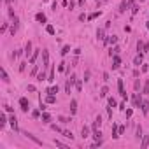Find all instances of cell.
<instances>
[{"mask_svg":"<svg viewBox=\"0 0 149 149\" xmlns=\"http://www.w3.org/2000/svg\"><path fill=\"white\" fill-rule=\"evenodd\" d=\"M104 81H105V82L109 81V74H107V72H104Z\"/></svg>","mask_w":149,"mask_h":149,"instance_id":"obj_59","label":"cell"},{"mask_svg":"<svg viewBox=\"0 0 149 149\" xmlns=\"http://www.w3.org/2000/svg\"><path fill=\"white\" fill-rule=\"evenodd\" d=\"M4 109H5V112H9V114H12V107H9V105H4Z\"/></svg>","mask_w":149,"mask_h":149,"instance_id":"obj_52","label":"cell"},{"mask_svg":"<svg viewBox=\"0 0 149 149\" xmlns=\"http://www.w3.org/2000/svg\"><path fill=\"white\" fill-rule=\"evenodd\" d=\"M117 90H119V95L123 98H128L126 97V91H125V86H123V79H117Z\"/></svg>","mask_w":149,"mask_h":149,"instance_id":"obj_3","label":"cell"},{"mask_svg":"<svg viewBox=\"0 0 149 149\" xmlns=\"http://www.w3.org/2000/svg\"><path fill=\"white\" fill-rule=\"evenodd\" d=\"M69 51H70V46H63L60 53H62V56H65V54H69Z\"/></svg>","mask_w":149,"mask_h":149,"instance_id":"obj_34","label":"cell"},{"mask_svg":"<svg viewBox=\"0 0 149 149\" xmlns=\"http://www.w3.org/2000/svg\"><path fill=\"white\" fill-rule=\"evenodd\" d=\"M84 19H88V16H84V14H79V21H84Z\"/></svg>","mask_w":149,"mask_h":149,"instance_id":"obj_54","label":"cell"},{"mask_svg":"<svg viewBox=\"0 0 149 149\" xmlns=\"http://www.w3.org/2000/svg\"><path fill=\"white\" fill-rule=\"evenodd\" d=\"M25 69H26V62H21L19 63V72H25Z\"/></svg>","mask_w":149,"mask_h":149,"instance_id":"obj_44","label":"cell"},{"mask_svg":"<svg viewBox=\"0 0 149 149\" xmlns=\"http://www.w3.org/2000/svg\"><path fill=\"white\" fill-rule=\"evenodd\" d=\"M119 51H121V49H119V47H117V46H114V47H112L111 51H109V56H114V54H117V53H119Z\"/></svg>","mask_w":149,"mask_h":149,"instance_id":"obj_30","label":"cell"},{"mask_svg":"<svg viewBox=\"0 0 149 149\" xmlns=\"http://www.w3.org/2000/svg\"><path fill=\"white\" fill-rule=\"evenodd\" d=\"M46 93H47V95H56V93H58V86H49Z\"/></svg>","mask_w":149,"mask_h":149,"instance_id":"obj_22","label":"cell"},{"mask_svg":"<svg viewBox=\"0 0 149 149\" xmlns=\"http://www.w3.org/2000/svg\"><path fill=\"white\" fill-rule=\"evenodd\" d=\"M7 26H9V23H4V25H2V28H0V32H2V34H4V32H5V30H7Z\"/></svg>","mask_w":149,"mask_h":149,"instance_id":"obj_48","label":"cell"},{"mask_svg":"<svg viewBox=\"0 0 149 149\" xmlns=\"http://www.w3.org/2000/svg\"><path fill=\"white\" fill-rule=\"evenodd\" d=\"M100 14H102V12H100V11H97V12H91V14H90V16H88V19H95V18H98V16H100Z\"/></svg>","mask_w":149,"mask_h":149,"instance_id":"obj_38","label":"cell"},{"mask_svg":"<svg viewBox=\"0 0 149 149\" xmlns=\"http://www.w3.org/2000/svg\"><path fill=\"white\" fill-rule=\"evenodd\" d=\"M107 102H109V105H111V107H116V98H114V97H109V100H107Z\"/></svg>","mask_w":149,"mask_h":149,"instance_id":"obj_40","label":"cell"},{"mask_svg":"<svg viewBox=\"0 0 149 149\" xmlns=\"http://www.w3.org/2000/svg\"><path fill=\"white\" fill-rule=\"evenodd\" d=\"M5 2H7V4H11V0H5Z\"/></svg>","mask_w":149,"mask_h":149,"instance_id":"obj_63","label":"cell"},{"mask_svg":"<svg viewBox=\"0 0 149 149\" xmlns=\"http://www.w3.org/2000/svg\"><path fill=\"white\" fill-rule=\"evenodd\" d=\"M147 70H149V67H147V65H142V72H147Z\"/></svg>","mask_w":149,"mask_h":149,"instance_id":"obj_60","label":"cell"},{"mask_svg":"<svg viewBox=\"0 0 149 149\" xmlns=\"http://www.w3.org/2000/svg\"><path fill=\"white\" fill-rule=\"evenodd\" d=\"M46 102H47V104H56V97H54V95H47Z\"/></svg>","mask_w":149,"mask_h":149,"instance_id":"obj_32","label":"cell"},{"mask_svg":"<svg viewBox=\"0 0 149 149\" xmlns=\"http://www.w3.org/2000/svg\"><path fill=\"white\" fill-rule=\"evenodd\" d=\"M0 74H2V81H4V82H9V81H11L9 75H7V72H5V69H0Z\"/></svg>","mask_w":149,"mask_h":149,"instance_id":"obj_25","label":"cell"},{"mask_svg":"<svg viewBox=\"0 0 149 149\" xmlns=\"http://www.w3.org/2000/svg\"><path fill=\"white\" fill-rule=\"evenodd\" d=\"M140 2H144V0H140Z\"/></svg>","mask_w":149,"mask_h":149,"instance_id":"obj_64","label":"cell"},{"mask_svg":"<svg viewBox=\"0 0 149 149\" xmlns=\"http://www.w3.org/2000/svg\"><path fill=\"white\" fill-rule=\"evenodd\" d=\"M47 81H49V82H53V81H54V69H51V70H49V75H47Z\"/></svg>","mask_w":149,"mask_h":149,"instance_id":"obj_36","label":"cell"},{"mask_svg":"<svg viewBox=\"0 0 149 149\" xmlns=\"http://www.w3.org/2000/svg\"><path fill=\"white\" fill-rule=\"evenodd\" d=\"M86 81H90V70L84 72V82H86Z\"/></svg>","mask_w":149,"mask_h":149,"instance_id":"obj_51","label":"cell"},{"mask_svg":"<svg viewBox=\"0 0 149 149\" xmlns=\"http://www.w3.org/2000/svg\"><path fill=\"white\" fill-rule=\"evenodd\" d=\"M142 47H144V42H142V40H139V42H137V51L140 53V51H142Z\"/></svg>","mask_w":149,"mask_h":149,"instance_id":"obj_43","label":"cell"},{"mask_svg":"<svg viewBox=\"0 0 149 149\" xmlns=\"http://www.w3.org/2000/svg\"><path fill=\"white\" fill-rule=\"evenodd\" d=\"M142 135H144V130H142V126L139 125V126H137V133H135L137 140H140V139H142Z\"/></svg>","mask_w":149,"mask_h":149,"instance_id":"obj_23","label":"cell"},{"mask_svg":"<svg viewBox=\"0 0 149 149\" xmlns=\"http://www.w3.org/2000/svg\"><path fill=\"white\" fill-rule=\"evenodd\" d=\"M75 90H77V91H81V90H82V82H81L79 79L75 81Z\"/></svg>","mask_w":149,"mask_h":149,"instance_id":"obj_41","label":"cell"},{"mask_svg":"<svg viewBox=\"0 0 149 149\" xmlns=\"http://www.w3.org/2000/svg\"><path fill=\"white\" fill-rule=\"evenodd\" d=\"M97 39L98 40H105V28H98L97 30Z\"/></svg>","mask_w":149,"mask_h":149,"instance_id":"obj_12","label":"cell"},{"mask_svg":"<svg viewBox=\"0 0 149 149\" xmlns=\"http://www.w3.org/2000/svg\"><path fill=\"white\" fill-rule=\"evenodd\" d=\"M107 95H109V88H107V86H102V90H100V97L105 98Z\"/></svg>","mask_w":149,"mask_h":149,"instance_id":"obj_26","label":"cell"},{"mask_svg":"<svg viewBox=\"0 0 149 149\" xmlns=\"http://www.w3.org/2000/svg\"><path fill=\"white\" fill-rule=\"evenodd\" d=\"M46 32H47L49 35H54V26H53V25H46Z\"/></svg>","mask_w":149,"mask_h":149,"instance_id":"obj_31","label":"cell"},{"mask_svg":"<svg viewBox=\"0 0 149 149\" xmlns=\"http://www.w3.org/2000/svg\"><path fill=\"white\" fill-rule=\"evenodd\" d=\"M119 63H121V58H119L117 54H114V58H112V69H114V70L119 69Z\"/></svg>","mask_w":149,"mask_h":149,"instance_id":"obj_9","label":"cell"},{"mask_svg":"<svg viewBox=\"0 0 149 149\" xmlns=\"http://www.w3.org/2000/svg\"><path fill=\"white\" fill-rule=\"evenodd\" d=\"M112 139H119V126L112 125Z\"/></svg>","mask_w":149,"mask_h":149,"instance_id":"obj_17","label":"cell"},{"mask_svg":"<svg viewBox=\"0 0 149 149\" xmlns=\"http://www.w3.org/2000/svg\"><path fill=\"white\" fill-rule=\"evenodd\" d=\"M58 119H60V121H62V123H69V121H70V119H67V117H62V116H60V117H58Z\"/></svg>","mask_w":149,"mask_h":149,"instance_id":"obj_55","label":"cell"},{"mask_svg":"<svg viewBox=\"0 0 149 149\" xmlns=\"http://www.w3.org/2000/svg\"><path fill=\"white\" fill-rule=\"evenodd\" d=\"M142 62H144V56H142V53H139V54L133 58V63H135L137 67H140V65H142Z\"/></svg>","mask_w":149,"mask_h":149,"instance_id":"obj_8","label":"cell"},{"mask_svg":"<svg viewBox=\"0 0 149 149\" xmlns=\"http://www.w3.org/2000/svg\"><path fill=\"white\" fill-rule=\"evenodd\" d=\"M132 102H133V107H140V104H142V100H140V93H135V95L132 97Z\"/></svg>","mask_w":149,"mask_h":149,"instance_id":"obj_5","label":"cell"},{"mask_svg":"<svg viewBox=\"0 0 149 149\" xmlns=\"http://www.w3.org/2000/svg\"><path fill=\"white\" fill-rule=\"evenodd\" d=\"M133 88H135V90H137V91H139V90H140V81H139V79H137V81H135V82H133Z\"/></svg>","mask_w":149,"mask_h":149,"instance_id":"obj_47","label":"cell"},{"mask_svg":"<svg viewBox=\"0 0 149 149\" xmlns=\"http://www.w3.org/2000/svg\"><path fill=\"white\" fill-rule=\"evenodd\" d=\"M49 67V51L47 49H42V69L46 70Z\"/></svg>","mask_w":149,"mask_h":149,"instance_id":"obj_2","label":"cell"},{"mask_svg":"<svg viewBox=\"0 0 149 149\" xmlns=\"http://www.w3.org/2000/svg\"><path fill=\"white\" fill-rule=\"evenodd\" d=\"M139 11H140V5H137V4H135V5H132V14H133V16H135Z\"/></svg>","mask_w":149,"mask_h":149,"instance_id":"obj_37","label":"cell"},{"mask_svg":"<svg viewBox=\"0 0 149 149\" xmlns=\"http://www.w3.org/2000/svg\"><path fill=\"white\" fill-rule=\"evenodd\" d=\"M9 125H11V128H12L14 132H18V119H16L14 114H11V117H9Z\"/></svg>","mask_w":149,"mask_h":149,"instance_id":"obj_4","label":"cell"},{"mask_svg":"<svg viewBox=\"0 0 149 149\" xmlns=\"http://www.w3.org/2000/svg\"><path fill=\"white\" fill-rule=\"evenodd\" d=\"M132 114H133L132 109H126V117H132Z\"/></svg>","mask_w":149,"mask_h":149,"instance_id":"obj_53","label":"cell"},{"mask_svg":"<svg viewBox=\"0 0 149 149\" xmlns=\"http://www.w3.org/2000/svg\"><path fill=\"white\" fill-rule=\"evenodd\" d=\"M69 81H70V82H72V84H74V86H75V81H77V75H75V74H72V75H70V77H69Z\"/></svg>","mask_w":149,"mask_h":149,"instance_id":"obj_45","label":"cell"},{"mask_svg":"<svg viewBox=\"0 0 149 149\" xmlns=\"http://www.w3.org/2000/svg\"><path fill=\"white\" fill-rule=\"evenodd\" d=\"M35 19H37L39 23L44 25V23H46V14H44V12H37V14H35Z\"/></svg>","mask_w":149,"mask_h":149,"instance_id":"obj_14","label":"cell"},{"mask_svg":"<svg viewBox=\"0 0 149 149\" xmlns=\"http://www.w3.org/2000/svg\"><path fill=\"white\" fill-rule=\"evenodd\" d=\"M81 137H82V139L90 137V126H86V125H84V126L81 128Z\"/></svg>","mask_w":149,"mask_h":149,"instance_id":"obj_13","label":"cell"},{"mask_svg":"<svg viewBox=\"0 0 149 149\" xmlns=\"http://www.w3.org/2000/svg\"><path fill=\"white\" fill-rule=\"evenodd\" d=\"M12 26H14V28H18V26H19V18H18V16H14V18H12Z\"/></svg>","mask_w":149,"mask_h":149,"instance_id":"obj_39","label":"cell"},{"mask_svg":"<svg viewBox=\"0 0 149 149\" xmlns=\"http://www.w3.org/2000/svg\"><path fill=\"white\" fill-rule=\"evenodd\" d=\"M146 28H147V30H149V21H147V25H146Z\"/></svg>","mask_w":149,"mask_h":149,"instance_id":"obj_62","label":"cell"},{"mask_svg":"<svg viewBox=\"0 0 149 149\" xmlns=\"http://www.w3.org/2000/svg\"><path fill=\"white\" fill-rule=\"evenodd\" d=\"M25 135H26V137H28L30 140H34L35 144H39V146H44V142H42V140H39V139L35 137V135H32V133H28V132H25Z\"/></svg>","mask_w":149,"mask_h":149,"instance_id":"obj_7","label":"cell"},{"mask_svg":"<svg viewBox=\"0 0 149 149\" xmlns=\"http://www.w3.org/2000/svg\"><path fill=\"white\" fill-rule=\"evenodd\" d=\"M54 146H56V147H67V144H63V142H60V140H54Z\"/></svg>","mask_w":149,"mask_h":149,"instance_id":"obj_42","label":"cell"},{"mask_svg":"<svg viewBox=\"0 0 149 149\" xmlns=\"http://www.w3.org/2000/svg\"><path fill=\"white\" fill-rule=\"evenodd\" d=\"M37 70H39V69H37V65H35V67L32 69V75H37Z\"/></svg>","mask_w":149,"mask_h":149,"instance_id":"obj_56","label":"cell"},{"mask_svg":"<svg viewBox=\"0 0 149 149\" xmlns=\"http://www.w3.org/2000/svg\"><path fill=\"white\" fill-rule=\"evenodd\" d=\"M37 81H39V82L47 81V75H46V70H44V69H42V72H40V74H37Z\"/></svg>","mask_w":149,"mask_h":149,"instance_id":"obj_19","label":"cell"},{"mask_svg":"<svg viewBox=\"0 0 149 149\" xmlns=\"http://www.w3.org/2000/svg\"><path fill=\"white\" fill-rule=\"evenodd\" d=\"M93 139L95 140H102V132L100 130H93Z\"/></svg>","mask_w":149,"mask_h":149,"instance_id":"obj_27","label":"cell"},{"mask_svg":"<svg viewBox=\"0 0 149 149\" xmlns=\"http://www.w3.org/2000/svg\"><path fill=\"white\" fill-rule=\"evenodd\" d=\"M140 105H142V112H144V114H147V112H149V102H147V100H142V104H140Z\"/></svg>","mask_w":149,"mask_h":149,"instance_id":"obj_24","label":"cell"},{"mask_svg":"<svg viewBox=\"0 0 149 149\" xmlns=\"http://www.w3.org/2000/svg\"><path fill=\"white\" fill-rule=\"evenodd\" d=\"M100 125H102V116H97V117H95V123H93V126H91V130H98Z\"/></svg>","mask_w":149,"mask_h":149,"instance_id":"obj_10","label":"cell"},{"mask_svg":"<svg viewBox=\"0 0 149 149\" xmlns=\"http://www.w3.org/2000/svg\"><path fill=\"white\" fill-rule=\"evenodd\" d=\"M72 86H74V84H72V82L67 79V81H65V93H69V95H70V91H72Z\"/></svg>","mask_w":149,"mask_h":149,"instance_id":"obj_21","label":"cell"},{"mask_svg":"<svg viewBox=\"0 0 149 149\" xmlns=\"http://www.w3.org/2000/svg\"><path fill=\"white\" fill-rule=\"evenodd\" d=\"M28 91H32V93H34V91H35V86H32V84H28Z\"/></svg>","mask_w":149,"mask_h":149,"instance_id":"obj_57","label":"cell"},{"mask_svg":"<svg viewBox=\"0 0 149 149\" xmlns=\"http://www.w3.org/2000/svg\"><path fill=\"white\" fill-rule=\"evenodd\" d=\"M58 70H60V72H65V70H67V69H65V63H63V62L58 65Z\"/></svg>","mask_w":149,"mask_h":149,"instance_id":"obj_46","label":"cell"},{"mask_svg":"<svg viewBox=\"0 0 149 149\" xmlns=\"http://www.w3.org/2000/svg\"><path fill=\"white\" fill-rule=\"evenodd\" d=\"M84 2H86V0H79L77 4H79V5H84Z\"/></svg>","mask_w":149,"mask_h":149,"instance_id":"obj_61","label":"cell"},{"mask_svg":"<svg viewBox=\"0 0 149 149\" xmlns=\"http://www.w3.org/2000/svg\"><path fill=\"white\" fill-rule=\"evenodd\" d=\"M69 107H70V114L74 116L75 112H77V100H74V98H72V100H70V105H69Z\"/></svg>","mask_w":149,"mask_h":149,"instance_id":"obj_11","label":"cell"},{"mask_svg":"<svg viewBox=\"0 0 149 149\" xmlns=\"http://www.w3.org/2000/svg\"><path fill=\"white\" fill-rule=\"evenodd\" d=\"M40 112H42L40 109H39V111H34V112H32V116H34V117H39V116H40Z\"/></svg>","mask_w":149,"mask_h":149,"instance_id":"obj_50","label":"cell"},{"mask_svg":"<svg viewBox=\"0 0 149 149\" xmlns=\"http://www.w3.org/2000/svg\"><path fill=\"white\" fill-rule=\"evenodd\" d=\"M51 128H53V130H54V132H62V128H60V126H58V125H51Z\"/></svg>","mask_w":149,"mask_h":149,"instance_id":"obj_49","label":"cell"},{"mask_svg":"<svg viewBox=\"0 0 149 149\" xmlns=\"http://www.w3.org/2000/svg\"><path fill=\"white\" fill-rule=\"evenodd\" d=\"M39 51H42V49H35V51L32 53V56H30V63H35V60L39 58Z\"/></svg>","mask_w":149,"mask_h":149,"instance_id":"obj_20","label":"cell"},{"mask_svg":"<svg viewBox=\"0 0 149 149\" xmlns=\"http://www.w3.org/2000/svg\"><path fill=\"white\" fill-rule=\"evenodd\" d=\"M42 121H44V123H51V114L42 112Z\"/></svg>","mask_w":149,"mask_h":149,"instance_id":"obj_28","label":"cell"},{"mask_svg":"<svg viewBox=\"0 0 149 149\" xmlns=\"http://www.w3.org/2000/svg\"><path fill=\"white\" fill-rule=\"evenodd\" d=\"M116 42H117V35H109V37H105V40H104L105 46H109V44H116Z\"/></svg>","mask_w":149,"mask_h":149,"instance_id":"obj_6","label":"cell"},{"mask_svg":"<svg viewBox=\"0 0 149 149\" xmlns=\"http://www.w3.org/2000/svg\"><path fill=\"white\" fill-rule=\"evenodd\" d=\"M142 93H144V95H147L149 93V79L144 82V86H142Z\"/></svg>","mask_w":149,"mask_h":149,"instance_id":"obj_33","label":"cell"},{"mask_svg":"<svg viewBox=\"0 0 149 149\" xmlns=\"http://www.w3.org/2000/svg\"><path fill=\"white\" fill-rule=\"evenodd\" d=\"M19 107H21L23 112H28L30 111V100H28L26 97H21V98H19Z\"/></svg>","mask_w":149,"mask_h":149,"instance_id":"obj_1","label":"cell"},{"mask_svg":"<svg viewBox=\"0 0 149 149\" xmlns=\"http://www.w3.org/2000/svg\"><path fill=\"white\" fill-rule=\"evenodd\" d=\"M126 9H130V5H128V2H126V0H123V2L119 4V9H117V11H119V12H125Z\"/></svg>","mask_w":149,"mask_h":149,"instance_id":"obj_15","label":"cell"},{"mask_svg":"<svg viewBox=\"0 0 149 149\" xmlns=\"http://www.w3.org/2000/svg\"><path fill=\"white\" fill-rule=\"evenodd\" d=\"M7 125V117H5V114H0V126H5Z\"/></svg>","mask_w":149,"mask_h":149,"instance_id":"obj_35","label":"cell"},{"mask_svg":"<svg viewBox=\"0 0 149 149\" xmlns=\"http://www.w3.org/2000/svg\"><path fill=\"white\" fill-rule=\"evenodd\" d=\"M128 2V5H130V9H132V5H135V0H126Z\"/></svg>","mask_w":149,"mask_h":149,"instance_id":"obj_58","label":"cell"},{"mask_svg":"<svg viewBox=\"0 0 149 149\" xmlns=\"http://www.w3.org/2000/svg\"><path fill=\"white\" fill-rule=\"evenodd\" d=\"M62 133H63V137H65V139H70V140L74 139V133H72V132H69V130H63Z\"/></svg>","mask_w":149,"mask_h":149,"instance_id":"obj_29","label":"cell"},{"mask_svg":"<svg viewBox=\"0 0 149 149\" xmlns=\"http://www.w3.org/2000/svg\"><path fill=\"white\" fill-rule=\"evenodd\" d=\"M149 146V135H142V142H140V147L146 149Z\"/></svg>","mask_w":149,"mask_h":149,"instance_id":"obj_18","label":"cell"},{"mask_svg":"<svg viewBox=\"0 0 149 149\" xmlns=\"http://www.w3.org/2000/svg\"><path fill=\"white\" fill-rule=\"evenodd\" d=\"M32 53H34V51H32V42L28 40L26 46H25V54H26V56H32Z\"/></svg>","mask_w":149,"mask_h":149,"instance_id":"obj_16","label":"cell"}]
</instances>
